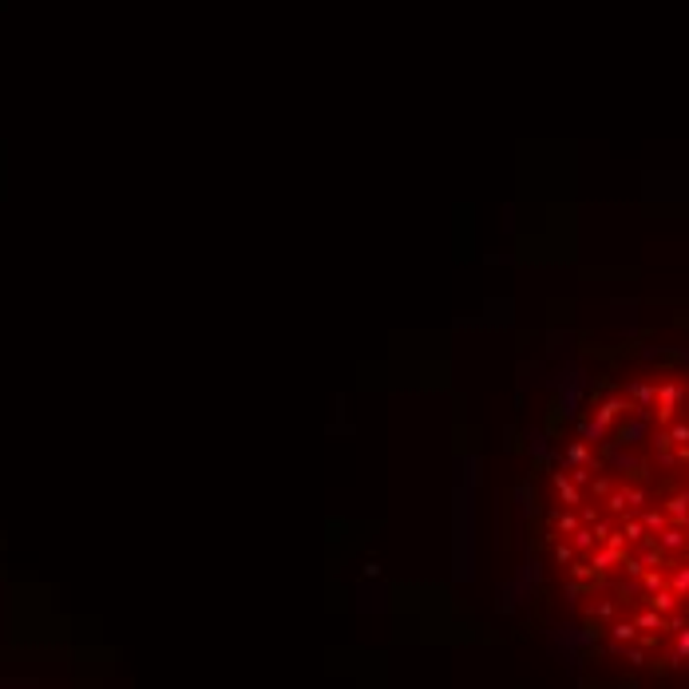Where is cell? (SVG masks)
I'll return each instance as SVG.
<instances>
[{
  "label": "cell",
  "mask_w": 689,
  "mask_h": 689,
  "mask_svg": "<svg viewBox=\"0 0 689 689\" xmlns=\"http://www.w3.org/2000/svg\"><path fill=\"white\" fill-rule=\"evenodd\" d=\"M543 547L602 654L689 678V372H638L582 405L547 475Z\"/></svg>",
  "instance_id": "cell-1"
}]
</instances>
